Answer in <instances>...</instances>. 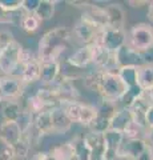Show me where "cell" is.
Wrapping results in <instances>:
<instances>
[{
	"instance_id": "277c9868",
	"label": "cell",
	"mask_w": 153,
	"mask_h": 160,
	"mask_svg": "<svg viewBox=\"0 0 153 160\" xmlns=\"http://www.w3.org/2000/svg\"><path fill=\"white\" fill-rule=\"evenodd\" d=\"M128 91L127 84L122 82L121 78L115 71H104L100 86V93L101 98L113 100V102H118L124 93Z\"/></svg>"
},
{
	"instance_id": "4fadbf2b",
	"label": "cell",
	"mask_w": 153,
	"mask_h": 160,
	"mask_svg": "<svg viewBox=\"0 0 153 160\" xmlns=\"http://www.w3.org/2000/svg\"><path fill=\"white\" fill-rule=\"evenodd\" d=\"M97 69L103 71H112V68L116 67L115 55L100 46V44H93V62ZM117 68V67H116Z\"/></svg>"
},
{
	"instance_id": "1f68e13d",
	"label": "cell",
	"mask_w": 153,
	"mask_h": 160,
	"mask_svg": "<svg viewBox=\"0 0 153 160\" xmlns=\"http://www.w3.org/2000/svg\"><path fill=\"white\" fill-rule=\"evenodd\" d=\"M97 118V109L95 106H89V104H84L81 106L80 115H79V124L85 127H89L91 124L95 122V119Z\"/></svg>"
},
{
	"instance_id": "6da1fadb",
	"label": "cell",
	"mask_w": 153,
	"mask_h": 160,
	"mask_svg": "<svg viewBox=\"0 0 153 160\" xmlns=\"http://www.w3.org/2000/svg\"><path fill=\"white\" fill-rule=\"evenodd\" d=\"M72 36V31L64 26L49 29L39 42L37 60L40 63L57 62L60 55L69 47Z\"/></svg>"
},
{
	"instance_id": "9c48e42d",
	"label": "cell",
	"mask_w": 153,
	"mask_h": 160,
	"mask_svg": "<svg viewBox=\"0 0 153 160\" xmlns=\"http://www.w3.org/2000/svg\"><path fill=\"white\" fill-rule=\"evenodd\" d=\"M113 55H115V63H116L117 69L121 67H139L141 64H144L142 55L135 52L127 44Z\"/></svg>"
},
{
	"instance_id": "7a4b0ae2",
	"label": "cell",
	"mask_w": 153,
	"mask_h": 160,
	"mask_svg": "<svg viewBox=\"0 0 153 160\" xmlns=\"http://www.w3.org/2000/svg\"><path fill=\"white\" fill-rule=\"evenodd\" d=\"M24 47L17 40L0 49V72L4 76H13L20 79L24 67L20 66V53Z\"/></svg>"
},
{
	"instance_id": "83f0119b",
	"label": "cell",
	"mask_w": 153,
	"mask_h": 160,
	"mask_svg": "<svg viewBox=\"0 0 153 160\" xmlns=\"http://www.w3.org/2000/svg\"><path fill=\"white\" fill-rule=\"evenodd\" d=\"M57 2H52V0H40L37 6V9L35 11V16L40 20V22H45L53 18L55 15Z\"/></svg>"
},
{
	"instance_id": "ee69618b",
	"label": "cell",
	"mask_w": 153,
	"mask_h": 160,
	"mask_svg": "<svg viewBox=\"0 0 153 160\" xmlns=\"http://www.w3.org/2000/svg\"><path fill=\"white\" fill-rule=\"evenodd\" d=\"M145 122H146V127L148 128H153V103L149 106L146 111V116H145Z\"/></svg>"
},
{
	"instance_id": "5bb4252c",
	"label": "cell",
	"mask_w": 153,
	"mask_h": 160,
	"mask_svg": "<svg viewBox=\"0 0 153 160\" xmlns=\"http://www.w3.org/2000/svg\"><path fill=\"white\" fill-rule=\"evenodd\" d=\"M83 16L87 18L93 24H96L98 28L101 29L108 28V16L104 7L97 6V4H93V3H88L87 7L84 8Z\"/></svg>"
},
{
	"instance_id": "8fae6325",
	"label": "cell",
	"mask_w": 153,
	"mask_h": 160,
	"mask_svg": "<svg viewBox=\"0 0 153 160\" xmlns=\"http://www.w3.org/2000/svg\"><path fill=\"white\" fill-rule=\"evenodd\" d=\"M148 148V144L144 139H127L122 140L117 156H129L139 159Z\"/></svg>"
},
{
	"instance_id": "836d02e7",
	"label": "cell",
	"mask_w": 153,
	"mask_h": 160,
	"mask_svg": "<svg viewBox=\"0 0 153 160\" xmlns=\"http://www.w3.org/2000/svg\"><path fill=\"white\" fill-rule=\"evenodd\" d=\"M142 93H144V91H142V89H141L139 86L131 87V88H128V91L124 93V96H122L120 100H118L117 103L121 104L120 108H129L135 100H137L139 98H141Z\"/></svg>"
},
{
	"instance_id": "e0dca14e",
	"label": "cell",
	"mask_w": 153,
	"mask_h": 160,
	"mask_svg": "<svg viewBox=\"0 0 153 160\" xmlns=\"http://www.w3.org/2000/svg\"><path fill=\"white\" fill-rule=\"evenodd\" d=\"M87 146L91 149L92 158L91 160H104L105 155V144H104V136L103 133H95L89 132L84 136Z\"/></svg>"
},
{
	"instance_id": "d4e9b609",
	"label": "cell",
	"mask_w": 153,
	"mask_h": 160,
	"mask_svg": "<svg viewBox=\"0 0 153 160\" xmlns=\"http://www.w3.org/2000/svg\"><path fill=\"white\" fill-rule=\"evenodd\" d=\"M23 108V104L19 100H7L2 104V116L6 122H17Z\"/></svg>"
},
{
	"instance_id": "cb8c5ba5",
	"label": "cell",
	"mask_w": 153,
	"mask_h": 160,
	"mask_svg": "<svg viewBox=\"0 0 153 160\" xmlns=\"http://www.w3.org/2000/svg\"><path fill=\"white\" fill-rule=\"evenodd\" d=\"M51 111H43L40 113L35 115L33 119V129L36 131L37 135H49L52 133V116H51Z\"/></svg>"
},
{
	"instance_id": "816d5d0a",
	"label": "cell",
	"mask_w": 153,
	"mask_h": 160,
	"mask_svg": "<svg viewBox=\"0 0 153 160\" xmlns=\"http://www.w3.org/2000/svg\"><path fill=\"white\" fill-rule=\"evenodd\" d=\"M149 152H151V160H153V147H149Z\"/></svg>"
},
{
	"instance_id": "52a82bcc",
	"label": "cell",
	"mask_w": 153,
	"mask_h": 160,
	"mask_svg": "<svg viewBox=\"0 0 153 160\" xmlns=\"http://www.w3.org/2000/svg\"><path fill=\"white\" fill-rule=\"evenodd\" d=\"M52 87L55 89L60 104L79 102V99H80V92H79L77 88L75 87L73 78H71V76H67V75H63L61 76L60 75V78L52 84Z\"/></svg>"
},
{
	"instance_id": "2e32d148",
	"label": "cell",
	"mask_w": 153,
	"mask_h": 160,
	"mask_svg": "<svg viewBox=\"0 0 153 160\" xmlns=\"http://www.w3.org/2000/svg\"><path fill=\"white\" fill-rule=\"evenodd\" d=\"M61 75V66L57 62L40 63V82L43 86H52Z\"/></svg>"
},
{
	"instance_id": "7dc6e473",
	"label": "cell",
	"mask_w": 153,
	"mask_h": 160,
	"mask_svg": "<svg viewBox=\"0 0 153 160\" xmlns=\"http://www.w3.org/2000/svg\"><path fill=\"white\" fill-rule=\"evenodd\" d=\"M128 4H129L131 7H133V8H141V7L146 6L148 2L146 0H129Z\"/></svg>"
},
{
	"instance_id": "5b68a950",
	"label": "cell",
	"mask_w": 153,
	"mask_h": 160,
	"mask_svg": "<svg viewBox=\"0 0 153 160\" xmlns=\"http://www.w3.org/2000/svg\"><path fill=\"white\" fill-rule=\"evenodd\" d=\"M93 44H100L111 53L117 52L121 47L127 44V32L124 28H111L103 29L100 36Z\"/></svg>"
},
{
	"instance_id": "4316f807",
	"label": "cell",
	"mask_w": 153,
	"mask_h": 160,
	"mask_svg": "<svg viewBox=\"0 0 153 160\" xmlns=\"http://www.w3.org/2000/svg\"><path fill=\"white\" fill-rule=\"evenodd\" d=\"M31 144H32L31 136H29L28 133H23L22 139L11 148L16 160H24V159L28 158L29 151H31V147H32Z\"/></svg>"
},
{
	"instance_id": "bcb514c9",
	"label": "cell",
	"mask_w": 153,
	"mask_h": 160,
	"mask_svg": "<svg viewBox=\"0 0 153 160\" xmlns=\"http://www.w3.org/2000/svg\"><path fill=\"white\" fill-rule=\"evenodd\" d=\"M144 140L146 142L148 147H153V128H148V129H146Z\"/></svg>"
},
{
	"instance_id": "ffe728a7",
	"label": "cell",
	"mask_w": 153,
	"mask_h": 160,
	"mask_svg": "<svg viewBox=\"0 0 153 160\" xmlns=\"http://www.w3.org/2000/svg\"><path fill=\"white\" fill-rule=\"evenodd\" d=\"M51 116H52V132L53 133L64 135L71 129L73 123L71 122L69 118L67 116L65 112L60 107L53 108L51 111Z\"/></svg>"
},
{
	"instance_id": "ba28073f",
	"label": "cell",
	"mask_w": 153,
	"mask_h": 160,
	"mask_svg": "<svg viewBox=\"0 0 153 160\" xmlns=\"http://www.w3.org/2000/svg\"><path fill=\"white\" fill-rule=\"evenodd\" d=\"M24 83L19 78L2 76L0 78V99L3 102L7 100H17L23 96Z\"/></svg>"
},
{
	"instance_id": "484cf974",
	"label": "cell",
	"mask_w": 153,
	"mask_h": 160,
	"mask_svg": "<svg viewBox=\"0 0 153 160\" xmlns=\"http://www.w3.org/2000/svg\"><path fill=\"white\" fill-rule=\"evenodd\" d=\"M20 80L26 84H33L36 82H40V62L39 60H35V62L27 64L24 67Z\"/></svg>"
},
{
	"instance_id": "d6986e66",
	"label": "cell",
	"mask_w": 153,
	"mask_h": 160,
	"mask_svg": "<svg viewBox=\"0 0 153 160\" xmlns=\"http://www.w3.org/2000/svg\"><path fill=\"white\" fill-rule=\"evenodd\" d=\"M107 16H108V27L111 28H124L127 15L125 11L120 4L109 3L108 6H104Z\"/></svg>"
},
{
	"instance_id": "681fc988",
	"label": "cell",
	"mask_w": 153,
	"mask_h": 160,
	"mask_svg": "<svg viewBox=\"0 0 153 160\" xmlns=\"http://www.w3.org/2000/svg\"><path fill=\"white\" fill-rule=\"evenodd\" d=\"M137 160H151V152H149V147L145 149V152L141 155V156L137 159Z\"/></svg>"
},
{
	"instance_id": "d590c367",
	"label": "cell",
	"mask_w": 153,
	"mask_h": 160,
	"mask_svg": "<svg viewBox=\"0 0 153 160\" xmlns=\"http://www.w3.org/2000/svg\"><path fill=\"white\" fill-rule=\"evenodd\" d=\"M20 24H22V28L24 29L26 32H36L39 27H40L41 22L39 20L35 13H26L24 16H22L20 19Z\"/></svg>"
},
{
	"instance_id": "7402d4cb",
	"label": "cell",
	"mask_w": 153,
	"mask_h": 160,
	"mask_svg": "<svg viewBox=\"0 0 153 160\" xmlns=\"http://www.w3.org/2000/svg\"><path fill=\"white\" fill-rule=\"evenodd\" d=\"M137 86L144 92L153 88V63H144L137 67Z\"/></svg>"
},
{
	"instance_id": "f907efd6",
	"label": "cell",
	"mask_w": 153,
	"mask_h": 160,
	"mask_svg": "<svg viewBox=\"0 0 153 160\" xmlns=\"http://www.w3.org/2000/svg\"><path fill=\"white\" fill-rule=\"evenodd\" d=\"M116 160H137L135 158H129V156H117Z\"/></svg>"
},
{
	"instance_id": "4dcf8cb0",
	"label": "cell",
	"mask_w": 153,
	"mask_h": 160,
	"mask_svg": "<svg viewBox=\"0 0 153 160\" xmlns=\"http://www.w3.org/2000/svg\"><path fill=\"white\" fill-rule=\"evenodd\" d=\"M73 147H75V160H91V149L87 146L84 136H76L72 139Z\"/></svg>"
},
{
	"instance_id": "7bdbcfd3",
	"label": "cell",
	"mask_w": 153,
	"mask_h": 160,
	"mask_svg": "<svg viewBox=\"0 0 153 160\" xmlns=\"http://www.w3.org/2000/svg\"><path fill=\"white\" fill-rule=\"evenodd\" d=\"M0 160H16V158L9 147H3V149L0 151Z\"/></svg>"
},
{
	"instance_id": "74e56055",
	"label": "cell",
	"mask_w": 153,
	"mask_h": 160,
	"mask_svg": "<svg viewBox=\"0 0 153 160\" xmlns=\"http://www.w3.org/2000/svg\"><path fill=\"white\" fill-rule=\"evenodd\" d=\"M23 0H0V7L11 13H16L19 9H22Z\"/></svg>"
},
{
	"instance_id": "60d3db41",
	"label": "cell",
	"mask_w": 153,
	"mask_h": 160,
	"mask_svg": "<svg viewBox=\"0 0 153 160\" xmlns=\"http://www.w3.org/2000/svg\"><path fill=\"white\" fill-rule=\"evenodd\" d=\"M15 23V13L6 11L0 7V24H13Z\"/></svg>"
},
{
	"instance_id": "8992f818",
	"label": "cell",
	"mask_w": 153,
	"mask_h": 160,
	"mask_svg": "<svg viewBox=\"0 0 153 160\" xmlns=\"http://www.w3.org/2000/svg\"><path fill=\"white\" fill-rule=\"evenodd\" d=\"M103 29L98 28L96 24L89 22L87 18H84L83 15L75 22V26L72 29V35L75 36L83 46H89L93 44L100 36Z\"/></svg>"
},
{
	"instance_id": "e575fe53",
	"label": "cell",
	"mask_w": 153,
	"mask_h": 160,
	"mask_svg": "<svg viewBox=\"0 0 153 160\" xmlns=\"http://www.w3.org/2000/svg\"><path fill=\"white\" fill-rule=\"evenodd\" d=\"M33 119H35V115H33L29 109L23 108V111L20 113V116L17 119V126L20 127L23 133H28L29 129L33 128Z\"/></svg>"
},
{
	"instance_id": "ab89813d",
	"label": "cell",
	"mask_w": 153,
	"mask_h": 160,
	"mask_svg": "<svg viewBox=\"0 0 153 160\" xmlns=\"http://www.w3.org/2000/svg\"><path fill=\"white\" fill-rule=\"evenodd\" d=\"M39 3H40V0H23L22 9H24L26 13H35Z\"/></svg>"
},
{
	"instance_id": "f1b7e54d",
	"label": "cell",
	"mask_w": 153,
	"mask_h": 160,
	"mask_svg": "<svg viewBox=\"0 0 153 160\" xmlns=\"http://www.w3.org/2000/svg\"><path fill=\"white\" fill-rule=\"evenodd\" d=\"M103 75L104 71L103 69H96V71H92L88 75H85L84 78V87H85L88 91L91 92H100V86H101V80H103Z\"/></svg>"
},
{
	"instance_id": "3957f363",
	"label": "cell",
	"mask_w": 153,
	"mask_h": 160,
	"mask_svg": "<svg viewBox=\"0 0 153 160\" xmlns=\"http://www.w3.org/2000/svg\"><path fill=\"white\" fill-rule=\"evenodd\" d=\"M127 46L137 53H145L153 47V27L148 23L135 24L127 33Z\"/></svg>"
},
{
	"instance_id": "7c38bea8",
	"label": "cell",
	"mask_w": 153,
	"mask_h": 160,
	"mask_svg": "<svg viewBox=\"0 0 153 160\" xmlns=\"http://www.w3.org/2000/svg\"><path fill=\"white\" fill-rule=\"evenodd\" d=\"M93 62V44L81 46L67 59V63L73 68H85Z\"/></svg>"
},
{
	"instance_id": "f35d334b",
	"label": "cell",
	"mask_w": 153,
	"mask_h": 160,
	"mask_svg": "<svg viewBox=\"0 0 153 160\" xmlns=\"http://www.w3.org/2000/svg\"><path fill=\"white\" fill-rule=\"evenodd\" d=\"M35 60H37V56H35V53H33L31 49H28V48H23L22 49V53H20V66L26 67L27 64L35 62Z\"/></svg>"
},
{
	"instance_id": "9a60e30c",
	"label": "cell",
	"mask_w": 153,
	"mask_h": 160,
	"mask_svg": "<svg viewBox=\"0 0 153 160\" xmlns=\"http://www.w3.org/2000/svg\"><path fill=\"white\" fill-rule=\"evenodd\" d=\"M133 123H135V120H133L131 109L129 108H118L117 112L113 115V118L111 119V128L109 129L125 133L128 129L132 127Z\"/></svg>"
},
{
	"instance_id": "f6af8a7d",
	"label": "cell",
	"mask_w": 153,
	"mask_h": 160,
	"mask_svg": "<svg viewBox=\"0 0 153 160\" xmlns=\"http://www.w3.org/2000/svg\"><path fill=\"white\" fill-rule=\"evenodd\" d=\"M31 160H53V159L48 152H36L35 155H32Z\"/></svg>"
},
{
	"instance_id": "30bf717a",
	"label": "cell",
	"mask_w": 153,
	"mask_h": 160,
	"mask_svg": "<svg viewBox=\"0 0 153 160\" xmlns=\"http://www.w3.org/2000/svg\"><path fill=\"white\" fill-rule=\"evenodd\" d=\"M23 132L16 122H4L0 124V142L4 147L12 148L19 140L22 139Z\"/></svg>"
},
{
	"instance_id": "b9f144b4",
	"label": "cell",
	"mask_w": 153,
	"mask_h": 160,
	"mask_svg": "<svg viewBox=\"0 0 153 160\" xmlns=\"http://www.w3.org/2000/svg\"><path fill=\"white\" fill-rule=\"evenodd\" d=\"M15 40L13 35L8 31H0V49L8 46L9 43H12Z\"/></svg>"
},
{
	"instance_id": "8d00e7d4",
	"label": "cell",
	"mask_w": 153,
	"mask_h": 160,
	"mask_svg": "<svg viewBox=\"0 0 153 160\" xmlns=\"http://www.w3.org/2000/svg\"><path fill=\"white\" fill-rule=\"evenodd\" d=\"M91 132H95V133H104L107 132L108 129L111 128V119H107V118H103V116H98L95 119V122H93L89 127Z\"/></svg>"
},
{
	"instance_id": "ac0fdd59",
	"label": "cell",
	"mask_w": 153,
	"mask_h": 160,
	"mask_svg": "<svg viewBox=\"0 0 153 160\" xmlns=\"http://www.w3.org/2000/svg\"><path fill=\"white\" fill-rule=\"evenodd\" d=\"M149 106H151L149 100H148L144 96V93H142L141 98L135 100V102L132 103V106L129 107L135 123L137 124V126H140L141 128H144V129H148L145 116H146V111H148V108H149Z\"/></svg>"
},
{
	"instance_id": "d6a6232c",
	"label": "cell",
	"mask_w": 153,
	"mask_h": 160,
	"mask_svg": "<svg viewBox=\"0 0 153 160\" xmlns=\"http://www.w3.org/2000/svg\"><path fill=\"white\" fill-rule=\"evenodd\" d=\"M116 72L128 88L137 86V67H121Z\"/></svg>"
},
{
	"instance_id": "f546056e",
	"label": "cell",
	"mask_w": 153,
	"mask_h": 160,
	"mask_svg": "<svg viewBox=\"0 0 153 160\" xmlns=\"http://www.w3.org/2000/svg\"><path fill=\"white\" fill-rule=\"evenodd\" d=\"M120 108L118 107V103L117 102H113V100H108L101 98L100 103L97 104V115L98 116H103V118H107V119H112L113 115L117 112V109Z\"/></svg>"
},
{
	"instance_id": "603a6c76",
	"label": "cell",
	"mask_w": 153,
	"mask_h": 160,
	"mask_svg": "<svg viewBox=\"0 0 153 160\" xmlns=\"http://www.w3.org/2000/svg\"><path fill=\"white\" fill-rule=\"evenodd\" d=\"M53 160H75V147L72 140L56 144L48 152Z\"/></svg>"
},
{
	"instance_id": "44dd1931",
	"label": "cell",
	"mask_w": 153,
	"mask_h": 160,
	"mask_svg": "<svg viewBox=\"0 0 153 160\" xmlns=\"http://www.w3.org/2000/svg\"><path fill=\"white\" fill-rule=\"evenodd\" d=\"M33 95L44 104V107L47 109L60 107V102H59V98L52 86H41L40 88H37V91Z\"/></svg>"
},
{
	"instance_id": "c3c4849f",
	"label": "cell",
	"mask_w": 153,
	"mask_h": 160,
	"mask_svg": "<svg viewBox=\"0 0 153 160\" xmlns=\"http://www.w3.org/2000/svg\"><path fill=\"white\" fill-rule=\"evenodd\" d=\"M146 16L149 19V22L153 23V0L148 3V12H146Z\"/></svg>"
},
{
	"instance_id": "f5cc1de1",
	"label": "cell",
	"mask_w": 153,
	"mask_h": 160,
	"mask_svg": "<svg viewBox=\"0 0 153 160\" xmlns=\"http://www.w3.org/2000/svg\"><path fill=\"white\" fill-rule=\"evenodd\" d=\"M2 104H3V100L0 99V108H2Z\"/></svg>"
}]
</instances>
